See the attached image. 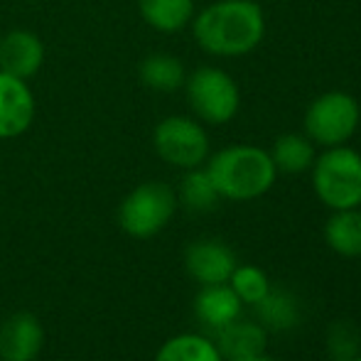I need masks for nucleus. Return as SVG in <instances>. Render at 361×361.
I'll return each instance as SVG.
<instances>
[{"label": "nucleus", "instance_id": "obj_18", "mask_svg": "<svg viewBox=\"0 0 361 361\" xmlns=\"http://www.w3.org/2000/svg\"><path fill=\"white\" fill-rule=\"evenodd\" d=\"M258 312V324H261L266 332H286V329H293L298 324L300 317V307L298 300L290 293H283V290H268L266 298H261L256 305Z\"/></svg>", "mask_w": 361, "mask_h": 361}, {"label": "nucleus", "instance_id": "obj_8", "mask_svg": "<svg viewBox=\"0 0 361 361\" xmlns=\"http://www.w3.org/2000/svg\"><path fill=\"white\" fill-rule=\"evenodd\" d=\"M35 96L25 79L0 72V140L27 133L35 121Z\"/></svg>", "mask_w": 361, "mask_h": 361}, {"label": "nucleus", "instance_id": "obj_20", "mask_svg": "<svg viewBox=\"0 0 361 361\" xmlns=\"http://www.w3.org/2000/svg\"><path fill=\"white\" fill-rule=\"evenodd\" d=\"M155 361H224L216 344L202 334H180L167 339Z\"/></svg>", "mask_w": 361, "mask_h": 361}, {"label": "nucleus", "instance_id": "obj_23", "mask_svg": "<svg viewBox=\"0 0 361 361\" xmlns=\"http://www.w3.org/2000/svg\"><path fill=\"white\" fill-rule=\"evenodd\" d=\"M233 361H276V359L266 357V354H258V357H246V359H233Z\"/></svg>", "mask_w": 361, "mask_h": 361}, {"label": "nucleus", "instance_id": "obj_13", "mask_svg": "<svg viewBox=\"0 0 361 361\" xmlns=\"http://www.w3.org/2000/svg\"><path fill=\"white\" fill-rule=\"evenodd\" d=\"M216 349L221 357L226 359H246V357H258L266 352L268 344V332L258 322H233L224 324L221 329H216Z\"/></svg>", "mask_w": 361, "mask_h": 361}, {"label": "nucleus", "instance_id": "obj_17", "mask_svg": "<svg viewBox=\"0 0 361 361\" xmlns=\"http://www.w3.org/2000/svg\"><path fill=\"white\" fill-rule=\"evenodd\" d=\"M314 143L305 133H283L271 147V160L278 172L300 175L314 162Z\"/></svg>", "mask_w": 361, "mask_h": 361}, {"label": "nucleus", "instance_id": "obj_10", "mask_svg": "<svg viewBox=\"0 0 361 361\" xmlns=\"http://www.w3.org/2000/svg\"><path fill=\"white\" fill-rule=\"evenodd\" d=\"M44 64V42L30 30H10L0 37V72L32 79Z\"/></svg>", "mask_w": 361, "mask_h": 361}, {"label": "nucleus", "instance_id": "obj_3", "mask_svg": "<svg viewBox=\"0 0 361 361\" xmlns=\"http://www.w3.org/2000/svg\"><path fill=\"white\" fill-rule=\"evenodd\" d=\"M312 187L317 200L332 212L361 207V152L349 145L324 147L312 162Z\"/></svg>", "mask_w": 361, "mask_h": 361}, {"label": "nucleus", "instance_id": "obj_21", "mask_svg": "<svg viewBox=\"0 0 361 361\" xmlns=\"http://www.w3.org/2000/svg\"><path fill=\"white\" fill-rule=\"evenodd\" d=\"M228 288L238 295L241 302L256 305L271 290V281L258 266H236L228 278Z\"/></svg>", "mask_w": 361, "mask_h": 361}, {"label": "nucleus", "instance_id": "obj_15", "mask_svg": "<svg viewBox=\"0 0 361 361\" xmlns=\"http://www.w3.org/2000/svg\"><path fill=\"white\" fill-rule=\"evenodd\" d=\"M138 79L145 89L157 91V94H170L185 86L187 69L180 57L167 52H152L140 62Z\"/></svg>", "mask_w": 361, "mask_h": 361}, {"label": "nucleus", "instance_id": "obj_7", "mask_svg": "<svg viewBox=\"0 0 361 361\" xmlns=\"http://www.w3.org/2000/svg\"><path fill=\"white\" fill-rule=\"evenodd\" d=\"M152 147L167 165L192 170L209 157V135L204 126L190 116H167L152 130Z\"/></svg>", "mask_w": 361, "mask_h": 361}, {"label": "nucleus", "instance_id": "obj_14", "mask_svg": "<svg viewBox=\"0 0 361 361\" xmlns=\"http://www.w3.org/2000/svg\"><path fill=\"white\" fill-rule=\"evenodd\" d=\"M138 13L155 32L175 35L195 18V0H138Z\"/></svg>", "mask_w": 361, "mask_h": 361}, {"label": "nucleus", "instance_id": "obj_19", "mask_svg": "<svg viewBox=\"0 0 361 361\" xmlns=\"http://www.w3.org/2000/svg\"><path fill=\"white\" fill-rule=\"evenodd\" d=\"M219 200H221V197H219L207 167L185 170V177H182V182H180L177 202H182V204L192 212H212L219 204Z\"/></svg>", "mask_w": 361, "mask_h": 361}, {"label": "nucleus", "instance_id": "obj_4", "mask_svg": "<svg viewBox=\"0 0 361 361\" xmlns=\"http://www.w3.org/2000/svg\"><path fill=\"white\" fill-rule=\"evenodd\" d=\"M185 94L200 123L224 126L236 118L241 109V91L228 72L219 67H200L185 79Z\"/></svg>", "mask_w": 361, "mask_h": 361}, {"label": "nucleus", "instance_id": "obj_22", "mask_svg": "<svg viewBox=\"0 0 361 361\" xmlns=\"http://www.w3.org/2000/svg\"><path fill=\"white\" fill-rule=\"evenodd\" d=\"M329 347H332V354L337 357L339 361L354 357L357 352V334L349 324H337L329 334Z\"/></svg>", "mask_w": 361, "mask_h": 361}, {"label": "nucleus", "instance_id": "obj_1", "mask_svg": "<svg viewBox=\"0 0 361 361\" xmlns=\"http://www.w3.org/2000/svg\"><path fill=\"white\" fill-rule=\"evenodd\" d=\"M195 42L212 57H243L261 44L266 15L253 0H216L192 18Z\"/></svg>", "mask_w": 361, "mask_h": 361}, {"label": "nucleus", "instance_id": "obj_2", "mask_svg": "<svg viewBox=\"0 0 361 361\" xmlns=\"http://www.w3.org/2000/svg\"><path fill=\"white\" fill-rule=\"evenodd\" d=\"M207 160V172L221 200L251 202L276 185L278 170L271 152L258 145H228Z\"/></svg>", "mask_w": 361, "mask_h": 361}, {"label": "nucleus", "instance_id": "obj_6", "mask_svg": "<svg viewBox=\"0 0 361 361\" xmlns=\"http://www.w3.org/2000/svg\"><path fill=\"white\" fill-rule=\"evenodd\" d=\"M177 209V192L165 182L138 185L118 209V224L135 238H150L170 224Z\"/></svg>", "mask_w": 361, "mask_h": 361}, {"label": "nucleus", "instance_id": "obj_12", "mask_svg": "<svg viewBox=\"0 0 361 361\" xmlns=\"http://www.w3.org/2000/svg\"><path fill=\"white\" fill-rule=\"evenodd\" d=\"M241 300L228 288V283H216V286H204L195 298V314L204 327L221 329L224 324L233 322L241 314Z\"/></svg>", "mask_w": 361, "mask_h": 361}, {"label": "nucleus", "instance_id": "obj_9", "mask_svg": "<svg viewBox=\"0 0 361 361\" xmlns=\"http://www.w3.org/2000/svg\"><path fill=\"white\" fill-rule=\"evenodd\" d=\"M187 273L202 286H216V283H228L233 268L238 266L233 251L224 241L216 238H200L190 243L185 253Z\"/></svg>", "mask_w": 361, "mask_h": 361}, {"label": "nucleus", "instance_id": "obj_24", "mask_svg": "<svg viewBox=\"0 0 361 361\" xmlns=\"http://www.w3.org/2000/svg\"><path fill=\"white\" fill-rule=\"evenodd\" d=\"M344 361H361V357H357V354H354V357H349V359H344Z\"/></svg>", "mask_w": 361, "mask_h": 361}, {"label": "nucleus", "instance_id": "obj_5", "mask_svg": "<svg viewBox=\"0 0 361 361\" xmlns=\"http://www.w3.org/2000/svg\"><path fill=\"white\" fill-rule=\"evenodd\" d=\"M361 121L359 101L347 91H324L305 111V135L314 145H347Z\"/></svg>", "mask_w": 361, "mask_h": 361}, {"label": "nucleus", "instance_id": "obj_11", "mask_svg": "<svg viewBox=\"0 0 361 361\" xmlns=\"http://www.w3.org/2000/svg\"><path fill=\"white\" fill-rule=\"evenodd\" d=\"M44 332L37 317L18 312L0 324V359L3 361H35L42 352Z\"/></svg>", "mask_w": 361, "mask_h": 361}, {"label": "nucleus", "instance_id": "obj_16", "mask_svg": "<svg viewBox=\"0 0 361 361\" xmlns=\"http://www.w3.org/2000/svg\"><path fill=\"white\" fill-rule=\"evenodd\" d=\"M324 241L334 253L344 258L361 256V212L339 209L324 224Z\"/></svg>", "mask_w": 361, "mask_h": 361}]
</instances>
